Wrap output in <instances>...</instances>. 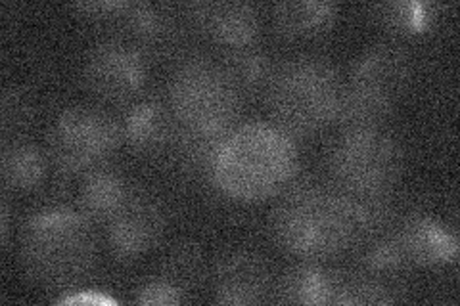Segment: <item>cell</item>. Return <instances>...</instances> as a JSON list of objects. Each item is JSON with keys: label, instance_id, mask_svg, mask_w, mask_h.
<instances>
[{"label": "cell", "instance_id": "cell-1", "mask_svg": "<svg viewBox=\"0 0 460 306\" xmlns=\"http://www.w3.org/2000/svg\"><path fill=\"white\" fill-rule=\"evenodd\" d=\"M296 138L272 123L252 121L234 127L215 155L211 184L240 203L280 196L297 174Z\"/></svg>", "mask_w": 460, "mask_h": 306}, {"label": "cell", "instance_id": "cell-2", "mask_svg": "<svg viewBox=\"0 0 460 306\" xmlns=\"http://www.w3.org/2000/svg\"><path fill=\"white\" fill-rule=\"evenodd\" d=\"M270 232L280 249L305 262L341 255L358 241L351 197L316 180L284 189L270 213Z\"/></svg>", "mask_w": 460, "mask_h": 306}, {"label": "cell", "instance_id": "cell-3", "mask_svg": "<svg viewBox=\"0 0 460 306\" xmlns=\"http://www.w3.org/2000/svg\"><path fill=\"white\" fill-rule=\"evenodd\" d=\"M20 258L37 285L77 287L91 278L98 262L94 223L69 207L40 209L22 228Z\"/></svg>", "mask_w": 460, "mask_h": 306}, {"label": "cell", "instance_id": "cell-4", "mask_svg": "<svg viewBox=\"0 0 460 306\" xmlns=\"http://www.w3.org/2000/svg\"><path fill=\"white\" fill-rule=\"evenodd\" d=\"M343 77L323 56H294L279 62L265 89L272 125L292 138H305L336 123Z\"/></svg>", "mask_w": 460, "mask_h": 306}, {"label": "cell", "instance_id": "cell-5", "mask_svg": "<svg viewBox=\"0 0 460 306\" xmlns=\"http://www.w3.org/2000/svg\"><path fill=\"white\" fill-rule=\"evenodd\" d=\"M412 79V57L402 47L378 42L365 48L343 79L336 123L341 128L384 125L405 98Z\"/></svg>", "mask_w": 460, "mask_h": 306}, {"label": "cell", "instance_id": "cell-6", "mask_svg": "<svg viewBox=\"0 0 460 306\" xmlns=\"http://www.w3.org/2000/svg\"><path fill=\"white\" fill-rule=\"evenodd\" d=\"M243 94L221 60L192 56L169 79L167 104L179 125L199 135H226L236 127Z\"/></svg>", "mask_w": 460, "mask_h": 306}, {"label": "cell", "instance_id": "cell-7", "mask_svg": "<svg viewBox=\"0 0 460 306\" xmlns=\"http://www.w3.org/2000/svg\"><path fill=\"white\" fill-rule=\"evenodd\" d=\"M326 167L330 184L343 194H392L405 167V152L382 125L343 128L328 152Z\"/></svg>", "mask_w": 460, "mask_h": 306}, {"label": "cell", "instance_id": "cell-8", "mask_svg": "<svg viewBox=\"0 0 460 306\" xmlns=\"http://www.w3.org/2000/svg\"><path fill=\"white\" fill-rule=\"evenodd\" d=\"M123 138V127L106 111L89 106L67 108L49 130L47 155L62 174L86 177L108 167Z\"/></svg>", "mask_w": 460, "mask_h": 306}, {"label": "cell", "instance_id": "cell-9", "mask_svg": "<svg viewBox=\"0 0 460 306\" xmlns=\"http://www.w3.org/2000/svg\"><path fill=\"white\" fill-rule=\"evenodd\" d=\"M74 8L83 16L113 29L115 40L131 45L142 54L167 48L177 39V20L164 6L131 0H104L79 3Z\"/></svg>", "mask_w": 460, "mask_h": 306}, {"label": "cell", "instance_id": "cell-10", "mask_svg": "<svg viewBox=\"0 0 460 306\" xmlns=\"http://www.w3.org/2000/svg\"><path fill=\"white\" fill-rule=\"evenodd\" d=\"M146 81V56L121 40L98 42L83 62L84 89L104 104H125L135 100Z\"/></svg>", "mask_w": 460, "mask_h": 306}, {"label": "cell", "instance_id": "cell-11", "mask_svg": "<svg viewBox=\"0 0 460 306\" xmlns=\"http://www.w3.org/2000/svg\"><path fill=\"white\" fill-rule=\"evenodd\" d=\"M165 226L167 216L162 203L137 184L104 224L111 253L123 260L152 251L164 238Z\"/></svg>", "mask_w": 460, "mask_h": 306}, {"label": "cell", "instance_id": "cell-12", "mask_svg": "<svg viewBox=\"0 0 460 306\" xmlns=\"http://www.w3.org/2000/svg\"><path fill=\"white\" fill-rule=\"evenodd\" d=\"M211 289L217 304L255 306L270 301L275 280L263 257L238 249L215 262Z\"/></svg>", "mask_w": 460, "mask_h": 306}, {"label": "cell", "instance_id": "cell-13", "mask_svg": "<svg viewBox=\"0 0 460 306\" xmlns=\"http://www.w3.org/2000/svg\"><path fill=\"white\" fill-rule=\"evenodd\" d=\"M186 18L206 39L223 47L225 52L257 45L261 33L259 12L250 3L199 0L186 6Z\"/></svg>", "mask_w": 460, "mask_h": 306}, {"label": "cell", "instance_id": "cell-14", "mask_svg": "<svg viewBox=\"0 0 460 306\" xmlns=\"http://www.w3.org/2000/svg\"><path fill=\"white\" fill-rule=\"evenodd\" d=\"M182 127L172 115L167 100H142L127 115L123 136L142 155L167 157L181 136Z\"/></svg>", "mask_w": 460, "mask_h": 306}, {"label": "cell", "instance_id": "cell-15", "mask_svg": "<svg viewBox=\"0 0 460 306\" xmlns=\"http://www.w3.org/2000/svg\"><path fill=\"white\" fill-rule=\"evenodd\" d=\"M392 234L411 268L443 267L458 258V240L455 232L428 214L407 218Z\"/></svg>", "mask_w": 460, "mask_h": 306}, {"label": "cell", "instance_id": "cell-16", "mask_svg": "<svg viewBox=\"0 0 460 306\" xmlns=\"http://www.w3.org/2000/svg\"><path fill=\"white\" fill-rule=\"evenodd\" d=\"M270 18L279 35L292 40H309L334 27L338 6L326 0H288L272 6Z\"/></svg>", "mask_w": 460, "mask_h": 306}, {"label": "cell", "instance_id": "cell-17", "mask_svg": "<svg viewBox=\"0 0 460 306\" xmlns=\"http://www.w3.org/2000/svg\"><path fill=\"white\" fill-rule=\"evenodd\" d=\"M338 274L316 262L297 265L275 282L272 297L280 304H334Z\"/></svg>", "mask_w": 460, "mask_h": 306}, {"label": "cell", "instance_id": "cell-18", "mask_svg": "<svg viewBox=\"0 0 460 306\" xmlns=\"http://www.w3.org/2000/svg\"><path fill=\"white\" fill-rule=\"evenodd\" d=\"M133 182L110 167L86 174L79 192V211L94 224H106L131 192Z\"/></svg>", "mask_w": 460, "mask_h": 306}, {"label": "cell", "instance_id": "cell-19", "mask_svg": "<svg viewBox=\"0 0 460 306\" xmlns=\"http://www.w3.org/2000/svg\"><path fill=\"white\" fill-rule=\"evenodd\" d=\"M49 155L23 138L4 142L0 153V179L6 192L23 194L39 188L47 177Z\"/></svg>", "mask_w": 460, "mask_h": 306}, {"label": "cell", "instance_id": "cell-20", "mask_svg": "<svg viewBox=\"0 0 460 306\" xmlns=\"http://www.w3.org/2000/svg\"><path fill=\"white\" fill-rule=\"evenodd\" d=\"M226 135H199L182 128L175 148L169 155V162L175 163L186 177L209 182L215 155Z\"/></svg>", "mask_w": 460, "mask_h": 306}, {"label": "cell", "instance_id": "cell-21", "mask_svg": "<svg viewBox=\"0 0 460 306\" xmlns=\"http://www.w3.org/2000/svg\"><path fill=\"white\" fill-rule=\"evenodd\" d=\"M221 62L242 94L265 92L272 73H275V67L279 64L267 50L259 48L257 45L238 50H228L223 54Z\"/></svg>", "mask_w": 460, "mask_h": 306}, {"label": "cell", "instance_id": "cell-22", "mask_svg": "<svg viewBox=\"0 0 460 306\" xmlns=\"http://www.w3.org/2000/svg\"><path fill=\"white\" fill-rule=\"evenodd\" d=\"M434 4L422 3H380L368 8L372 22L385 29L387 33L399 37L419 35L428 31L434 22L436 13Z\"/></svg>", "mask_w": 460, "mask_h": 306}, {"label": "cell", "instance_id": "cell-23", "mask_svg": "<svg viewBox=\"0 0 460 306\" xmlns=\"http://www.w3.org/2000/svg\"><path fill=\"white\" fill-rule=\"evenodd\" d=\"M157 278L169 282L189 299L194 289L204 282V253L194 243H179L165 257Z\"/></svg>", "mask_w": 460, "mask_h": 306}, {"label": "cell", "instance_id": "cell-24", "mask_svg": "<svg viewBox=\"0 0 460 306\" xmlns=\"http://www.w3.org/2000/svg\"><path fill=\"white\" fill-rule=\"evenodd\" d=\"M33 98L18 86L6 89L0 98V128H3L4 142L22 140L20 136L33 125Z\"/></svg>", "mask_w": 460, "mask_h": 306}, {"label": "cell", "instance_id": "cell-25", "mask_svg": "<svg viewBox=\"0 0 460 306\" xmlns=\"http://www.w3.org/2000/svg\"><path fill=\"white\" fill-rule=\"evenodd\" d=\"M184 301L186 297L181 293V291L162 278H152L150 282L140 285L135 295V302L144 306H169V304H181Z\"/></svg>", "mask_w": 460, "mask_h": 306}, {"label": "cell", "instance_id": "cell-26", "mask_svg": "<svg viewBox=\"0 0 460 306\" xmlns=\"http://www.w3.org/2000/svg\"><path fill=\"white\" fill-rule=\"evenodd\" d=\"M8 234H10V203H8V197L4 196L3 201H0V241H3V245L8 243Z\"/></svg>", "mask_w": 460, "mask_h": 306}]
</instances>
